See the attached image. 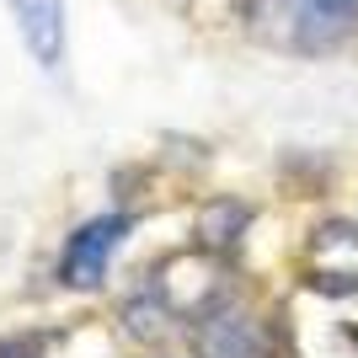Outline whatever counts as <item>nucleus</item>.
<instances>
[{"instance_id": "1", "label": "nucleus", "mask_w": 358, "mask_h": 358, "mask_svg": "<svg viewBox=\"0 0 358 358\" xmlns=\"http://www.w3.org/2000/svg\"><path fill=\"white\" fill-rule=\"evenodd\" d=\"M273 27L294 54H331L358 32V0H273Z\"/></svg>"}, {"instance_id": "2", "label": "nucleus", "mask_w": 358, "mask_h": 358, "mask_svg": "<svg viewBox=\"0 0 358 358\" xmlns=\"http://www.w3.org/2000/svg\"><path fill=\"white\" fill-rule=\"evenodd\" d=\"M129 236H134V214H123V209L75 224L70 241H64V252H59V284L64 289H96Z\"/></svg>"}, {"instance_id": "3", "label": "nucleus", "mask_w": 358, "mask_h": 358, "mask_svg": "<svg viewBox=\"0 0 358 358\" xmlns=\"http://www.w3.org/2000/svg\"><path fill=\"white\" fill-rule=\"evenodd\" d=\"M16 22V38L32 54L38 70H59L64 64V43H70V11L64 0H6Z\"/></svg>"}]
</instances>
